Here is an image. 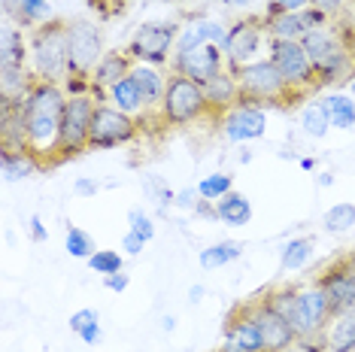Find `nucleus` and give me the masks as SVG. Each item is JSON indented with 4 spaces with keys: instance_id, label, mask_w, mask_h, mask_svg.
<instances>
[{
    "instance_id": "nucleus-1",
    "label": "nucleus",
    "mask_w": 355,
    "mask_h": 352,
    "mask_svg": "<svg viewBox=\"0 0 355 352\" xmlns=\"http://www.w3.org/2000/svg\"><path fill=\"white\" fill-rule=\"evenodd\" d=\"M67 88L61 82H40L34 91L21 100V116H25L28 149L43 161L46 170L58 167V146H61V122L64 107H67Z\"/></svg>"
},
{
    "instance_id": "nucleus-2",
    "label": "nucleus",
    "mask_w": 355,
    "mask_h": 352,
    "mask_svg": "<svg viewBox=\"0 0 355 352\" xmlns=\"http://www.w3.org/2000/svg\"><path fill=\"white\" fill-rule=\"evenodd\" d=\"M301 43L316 70L319 91L346 82L355 70V28L346 19H331L328 25L310 30Z\"/></svg>"
},
{
    "instance_id": "nucleus-3",
    "label": "nucleus",
    "mask_w": 355,
    "mask_h": 352,
    "mask_svg": "<svg viewBox=\"0 0 355 352\" xmlns=\"http://www.w3.org/2000/svg\"><path fill=\"white\" fill-rule=\"evenodd\" d=\"M234 76H237V85H240V100L258 103L264 109H282V113L304 107V100L286 85V79L279 76V70L273 67L268 55L237 67Z\"/></svg>"
},
{
    "instance_id": "nucleus-4",
    "label": "nucleus",
    "mask_w": 355,
    "mask_h": 352,
    "mask_svg": "<svg viewBox=\"0 0 355 352\" xmlns=\"http://www.w3.org/2000/svg\"><path fill=\"white\" fill-rule=\"evenodd\" d=\"M31 67L43 82H61L70 76V52H67V21L49 19L46 25L28 30Z\"/></svg>"
},
{
    "instance_id": "nucleus-5",
    "label": "nucleus",
    "mask_w": 355,
    "mask_h": 352,
    "mask_svg": "<svg viewBox=\"0 0 355 352\" xmlns=\"http://www.w3.org/2000/svg\"><path fill=\"white\" fill-rule=\"evenodd\" d=\"M158 118H161V127H189L200 122L213 125V113H209L204 85L182 73H171L167 76L164 100L158 107Z\"/></svg>"
},
{
    "instance_id": "nucleus-6",
    "label": "nucleus",
    "mask_w": 355,
    "mask_h": 352,
    "mask_svg": "<svg viewBox=\"0 0 355 352\" xmlns=\"http://www.w3.org/2000/svg\"><path fill=\"white\" fill-rule=\"evenodd\" d=\"M182 25L176 19H152L134 28L128 37L125 52L134 58V64H155V67H171L176 37H180Z\"/></svg>"
},
{
    "instance_id": "nucleus-7",
    "label": "nucleus",
    "mask_w": 355,
    "mask_h": 352,
    "mask_svg": "<svg viewBox=\"0 0 355 352\" xmlns=\"http://www.w3.org/2000/svg\"><path fill=\"white\" fill-rule=\"evenodd\" d=\"M268 58L273 67L279 70V76L286 79V85L301 98L304 103L313 100V94L319 91L316 70L310 64L304 43H288V39H268Z\"/></svg>"
},
{
    "instance_id": "nucleus-8",
    "label": "nucleus",
    "mask_w": 355,
    "mask_h": 352,
    "mask_svg": "<svg viewBox=\"0 0 355 352\" xmlns=\"http://www.w3.org/2000/svg\"><path fill=\"white\" fill-rule=\"evenodd\" d=\"M67 52H70V79H83L92 85V73L107 55L103 30L92 19L67 21Z\"/></svg>"
},
{
    "instance_id": "nucleus-9",
    "label": "nucleus",
    "mask_w": 355,
    "mask_h": 352,
    "mask_svg": "<svg viewBox=\"0 0 355 352\" xmlns=\"http://www.w3.org/2000/svg\"><path fill=\"white\" fill-rule=\"evenodd\" d=\"M98 98L94 94H70L64 107L61 122V146H58V167L88 152V134H92V118Z\"/></svg>"
},
{
    "instance_id": "nucleus-10",
    "label": "nucleus",
    "mask_w": 355,
    "mask_h": 352,
    "mask_svg": "<svg viewBox=\"0 0 355 352\" xmlns=\"http://www.w3.org/2000/svg\"><path fill=\"white\" fill-rule=\"evenodd\" d=\"M140 134H143L140 118L122 113V109H116L112 103H101L98 100V107H94V118H92V134H88V152L131 146Z\"/></svg>"
},
{
    "instance_id": "nucleus-11",
    "label": "nucleus",
    "mask_w": 355,
    "mask_h": 352,
    "mask_svg": "<svg viewBox=\"0 0 355 352\" xmlns=\"http://www.w3.org/2000/svg\"><path fill=\"white\" fill-rule=\"evenodd\" d=\"M268 43V30H264V12H246L234 19L228 25V37H225V58H228V70H237L249 61L261 58V49Z\"/></svg>"
},
{
    "instance_id": "nucleus-12",
    "label": "nucleus",
    "mask_w": 355,
    "mask_h": 352,
    "mask_svg": "<svg viewBox=\"0 0 355 352\" xmlns=\"http://www.w3.org/2000/svg\"><path fill=\"white\" fill-rule=\"evenodd\" d=\"M331 316H334L331 313V303L316 283L297 285L295 313H292V328H295L297 340H322Z\"/></svg>"
},
{
    "instance_id": "nucleus-13",
    "label": "nucleus",
    "mask_w": 355,
    "mask_h": 352,
    "mask_svg": "<svg viewBox=\"0 0 355 352\" xmlns=\"http://www.w3.org/2000/svg\"><path fill=\"white\" fill-rule=\"evenodd\" d=\"M216 127L234 146H249V143L261 140L268 134V109L258 107V103L240 100L237 107H231L225 116H219Z\"/></svg>"
},
{
    "instance_id": "nucleus-14",
    "label": "nucleus",
    "mask_w": 355,
    "mask_h": 352,
    "mask_svg": "<svg viewBox=\"0 0 355 352\" xmlns=\"http://www.w3.org/2000/svg\"><path fill=\"white\" fill-rule=\"evenodd\" d=\"M313 283L325 292V298L331 303V313L355 310V258L352 255H340L337 261L325 264Z\"/></svg>"
},
{
    "instance_id": "nucleus-15",
    "label": "nucleus",
    "mask_w": 355,
    "mask_h": 352,
    "mask_svg": "<svg viewBox=\"0 0 355 352\" xmlns=\"http://www.w3.org/2000/svg\"><path fill=\"white\" fill-rule=\"evenodd\" d=\"M216 352H264L261 331L255 325L252 307L249 301L237 303V307L225 319V331H222V346Z\"/></svg>"
},
{
    "instance_id": "nucleus-16",
    "label": "nucleus",
    "mask_w": 355,
    "mask_h": 352,
    "mask_svg": "<svg viewBox=\"0 0 355 352\" xmlns=\"http://www.w3.org/2000/svg\"><path fill=\"white\" fill-rule=\"evenodd\" d=\"M171 73H182L195 82H209L213 76H219L222 70H228V58H225L222 46H198V49L185 52V55H173L171 58Z\"/></svg>"
},
{
    "instance_id": "nucleus-17",
    "label": "nucleus",
    "mask_w": 355,
    "mask_h": 352,
    "mask_svg": "<svg viewBox=\"0 0 355 352\" xmlns=\"http://www.w3.org/2000/svg\"><path fill=\"white\" fill-rule=\"evenodd\" d=\"M328 15L306 6L301 12H264V30L268 39H288V43H301V39L322 25H328Z\"/></svg>"
},
{
    "instance_id": "nucleus-18",
    "label": "nucleus",
    "mask_w": 355,
    "mask_h": 352,
    "mask_svg": "<svg viewBox=\"0 0 355 352\" xmlns=\"http://www.w3.org/2000/svg\"><path fill=\"white\" fill-rule=\"evenodd\" d=\"M249 307H252V316H255V325L261 331V340H264V352H282L288 349L292 343H297V334L288 319H282L277 310L270 307L261 294L249 298Z\"/></svg>"
},
{
    "instance_id": "nucleus-19",
    "label": "nucleus",
    "mask_w": 355,
    "mask_h": 352,
    "mask_svg": "<svg viewBox=\"0 0 355 352\" xmlns=\"http://www.w3.org/2000/svg\"><path fill=\"white\" fill-rule=\"evenodd\" d=\"M225 37H228V25L213 15H198V19H189L176 37V49L173 55H185L198 46H225Z\"/></svg>"
},
{
    "instance_id": "nucleus-20",
    "label": "nucleus",
    "mask_w": 355,
    "mask_h": 352,
    "mask_svg": "<svg viewBox=\"0 0 355 352\" xmlns=\"http://www.w3.org/2000/svg\"><path fill=\"white\" fill-rule=\"evenodd\" d=\"M167 76H171V70L164 67H155V64H134L131 67V79L137 82V88H140L143 100H146L149 107V125L161 127V118H158V107L161 100H164V91H167Z\"/></svg>"
},
{
    "instance_id": "nucleus-21",
    "label": "nucleus",
    "mask_w": 355,
    "mask_h": 352,
    "mask_svg": "<svg viewBox=\"0 0 355 352\" xmlns=\"http://www.w3.org/2000/svg\"><path fill=\"white\" fill-rule=\"evenodd\" d=\"M131 67H134V58L125 49H107V55H103L92 73V94L103 103L112 85L122 82L125 76H131Z\"/></svg>"
},
{
    "instance_id": "nucleus-22",
    "label": "nucleus",
    "mask_w": 355,
    "mask_h": 352,
    "mask_svg": "<svg viewBox=\"0 0 355 352\" xmlns=\"http://www.w3.org/2000/svg\"><path fill=\"white\" fill-rule=\"evenodd\" d=\"M0 12L6 21H15L19 28L34 30L46 25L52 15V0H0Z\"/></svg>"
},
{
    "instance_id": "nucleus-23",
    "label": "nucleus",
    "mask_w": 355,
    "mask_h": 352,
    "mask_svg": "<svg viewBox=\"0 0 355 352\" xmlns=\"http://www.w3.org/2000/svg\"><path fill=\"white\" fill-rule=\"evenodd\" d=\"M204 94L209 103V113H213V125L219 122V116H225L231 107L240 103V85L234 70H222L219 76H213L209 82H204Z\"/></svg>"
},
{
    "instance_id": "nucleus-24",
    "label": "nucleus",
    "mask_w": 355,
    "mask_h": 352,
    "mask_svg": "<svg viewBox=\"0 0 355 352\" xmlns=\"http://www.w3.org/2000/svg\"><path fill=\"white\" fill-rule=\"evenodd\" d=\"M21 64H31L28 30L3 19V28H0V67H21Z\"/></svg>"
},
{
    "instance_id": "nucleus-25",
    "label": "nucleus",
    "mask_w": 355,
    "mask_h": 352,
    "mask_svg": "<svg viewBox=\"0 0 355 352\" xmlns=\"http://www.w3.org/2000/svg\"><path fill=\"white\" fill-rule=\"evenodd\" d=\"M40 82L34 67L21 64V67H0V103H21L34 91Z\"/></svg>"
},
{
    "instance_id": "nucleus-26",
    "label": "nucleus",
    "mask_w": 355,
    "mask_h": 352,
    "mask_svg": "<svg viewBox=\"0 0 355 352\" xmlns=\"http://www.w3.org/2000/svg\"><path fill=\"white\" fill-rule=\"evenodd\" d=\"M103 103H112L116 109H122V113L128 116H134V118H140L143 122V131H146V122H149V107H146V100H143V94H140V88H137V82L131 76H125L122 82H116L107 91V100Z\"/></svg>"
},
{
    "instance_id": "nucleus-27",
    "label": "nucleus",
    "mask_w": 355,
    "mask_h": 352,
    "mask_svg": "<svg viewBox=\"0 0 355 352\" xmlns=\"http://www.w3.org/2000/svg\"><path fill=\"white\" fill-rule=\"evenodd\" d=\"M0 170H3L6 182H25L34 179L46 167L31 149H0Z\"/></svg>"
},
{
    "instance_id": "nucleus-28",
    "label": "nucleus",
    "mask_w": 355,
    "mask_h": 352,
    "mask_svg": "<svg viewBox=\"0 0 355 352\" xmlns=\"http://www.w3.org/2000/svg\"><path fill=\"white\" fill-rule=\"evenodd\" d=\"M325 352H355V310L334 313L322 334Z\"/></svg>"
},
{
    "instance_id": "nucleus-29",
    "label": "nucleus",
    "mask_w": 355,
    "mask_h": 352,
    "mask_svg": "<svg viewBox=\"0 0 355 352\" xmlns=\"http://www.w3.org/2000/svg\"><path fill=\"white\" fill-rule=\"evenodd\" d=\"M0 149H28L21 103H0Z\"/></svg>"
},
{
    "instance_id": "nucleus-30",
    "label": "nucleus",
    "mask_w": 355,
    "mask_h": 352,
    "mask_svg": "<svg viewBox=\"0 0 355 352\" xmlns=\"http://www.w3.org/2000/svg\"><path fill=\"white\" fill-rule=\"evenodd\" d=\"M243 249L246 246L240 243V240H231V237L216 240V243H209L198 252V264H200V270L213 274V270H222V267H228V264H234L237 258H243Z\"/></svg>"
},
{
    "instance_id": "nucleus-31",
    "label": "nucleus",
    "mask_w": 355,
    "mask_h": 352,
    "mask_svg": "<svg viewBox=\"0 0 355 352\" xmlns=\"http://www.w3.org/2000/svg\"><path fill=\"white\" fill-rule=\"evenodd\" d=\"M216 222H222L225 228H246L252 222V201L234 188L231 195L216 201Z\"/></svg>"
},
{
    "instance_id": "nucleus-32",
    "label": "nucleus",
    "mask_w": 355,
    "mask_h": 352,
    "mask_svg": "<svg viewBox=\"0 0 355 352\" xmlns=\"http://www.w3.org/2000/svg\"><path fill=\"white\" fill-rule=\"evenodd\" d=\"M313 249H316V240L313 237H288L286 243L279 246V270L282 274H297L306 264L313 261Z\"/></svg>"
},
{
    "instance_id": "nucleus-33",
    "label": "nucleus",
    "mask_w": 355,
    "mask_h": 352,
    "mask_svg": "<svg viewBox=\"0 0 355 352\" xmlns=\"http://www.w3.org/2000/svg\"><path fill=\"white\" fill-rule=\"evenodd\" d=\"M297 127L306 140H325L331 134V118L325 113V103L322 100H306L301 109H297Z\"/></svg>"
},
{
    "instance_id": "nucleus-34",
    "label": "nucleus",
    "mask_w": 355,
    "mask_h": 352,
    "mask_svg": "<svg viewBox=\"0 0 355 352\" xmlns=\"http://www.w3.org/2000/svg\"><path fill=\"white\" fill-rule=\"evenodd\" d=\"M325 103V113L331 118V127L337 131H355V98L346 91H328L319 98Z\"/></svg>"
},
{
    "instance_id": "nucleus-35",
    "label": "nucleus",
    "mask_w": 355,
    "mask_h": 352,
    "mask_svg": "<svg viewBox=\"0 0 355 352\" xmlns=\"http://www.w3.org/2000/svg\"><path fill=\"white\" fill-rule=\"evenodd\" d=\"M67 328L70 334H76L85 346H98L103 340V325H101V313L94 307H79L70 313L67 319Z\"/></svg>"
},
{
    "instance_id": "nucleus-36",
    "label": "nucleus",
    "mask_w": 355,
    "mask_h": 352,
    "mask_svg": "<svg viewBox=\"0 0 355 352\" xmlns=\"http://www.w3.org/2000/svg\"><path fill=\"white\" fill-rule=\"evenodd\" d=\"M140 188H143V197L158 206V213H167L173 206V201H176V188L167 186V179L164 176H158V173H143L140 176Z\"/></svg>"
},
{
    "instance_id": "nucleus-37",
    "label": "nucleus",
    "mask_w": 355,
    "mask_h": 352,
    "mask_svg": "<svg viewBox=\"0 0 355 352\" xmlns=\"http://www.w3.org/2000/svg\"><path fill=\"white\" fill-rule=\"evenodd\" d=\"M322 228L328 234H349L355 228V204L352 201H337L322 213Z\"/></svg>"
},
{
    "instance_id": "nucleus-38",
    "label": "nucleus",
    "mask_w": 355,
    "mask_h": 352,
    "mask_svg": "<svg viewBox=\"0 0 355 352\" xmlns=\"http://www.w3.org/2000/svg\"><path fill=\"white\" fill-rule=\"evenodd\" d=\"M198 195H200V201H209V204H216V201H222L225 195H231L234 191V176L231 173H225V170H213V173H204L198 179Z\"/></svg>"
},
{
    "instance_id": "nucleus-39",
    "label": "nucleus",
    "mask_w": 355,
    "mask_h": 352,
    "mask_svg": "<svg viewBox=\"0 0 355 352\" xmlns=\"http://www.w3.org/2000/svg\"><path fill=\"white\" fill-rule=\"evenodd\" d=\"M64 249H67L70 258L88 261L94 252L101 249V246L94 243V237L88 234L85 228H79V225H67V231H64Z\"/></svg>"
},
{
    "instance_id": "nucleus-40",
    "label": "nucleus",
    "mask_w": 355,
    "mask_h": 352,
    "mask_svg": "<svg viewBox=\"0 0 355 352\" xmlns=\"http://www.w3.org/2000/svg\"><path fill=\"white\" fill-rule=\"evenodd\" d=\"M125 258H128V255L122 249H98L85 264L92 267V274L110 276V274H119V270H125Z\"/></svg>"
},
{
    "instance_id": "nucleus-41",
    "label": "nucleus",
    "mask_w": 355,
    "mask_h": 352,
    "mask_svg": "<svg viewBox=\"0 0 355 352\" xmlns=\"http://www.w3.org/2000/svg\"><path fill=\"white\" fill-rule=\"evenodd\" d=\"M125 222H128V231H134L137 237H143L146 243H152L155 240V215H152L149 210H143V206H131L125 215Z\"/></svg>"
},
{
    "instance_id": "nucleus-42",
    "label": "nucleus",
    "mask_w": 355,
    "mask_h": 352,
    "mask_svg": "<svg viewBox=\"0 0 355 352\" xmlns=\"http://www.w3.org/2000/svg\"><path fill=\"white\" fill-rule=\"evenodd\" d=\"M88 10L98 15L101 21H112V19H122V15L131 10V0H85Z\"/></svg>"
},
{
    "instance_id": "nucleus-43",
    "label": "nucleus",
    "mask_w": 355,
    "mask_h": 352,
    "mask_svg": "<svg viewBox=\"0 0 355 352\" xmlns=\"http://www.w3.org/2000/svg\"><path fill=\"white\" fill-rule=\"evenodd\" d=\"M101 182L94 179V176H76L73 179V195L79 197V201H92V197L101 195Z\"/></svg>"
},
{
    "instance_id": "nucleus-44",
    "label": "nucleus",
    "mask_w": 355,
    "mask_h": 352,
    "mask_svg": "<svg viewBox=\"0 0 355 352\" xmlns=\"http://www.w3.org/2000/svg\"><path fill=\"white\" fill-rule=\"evenodd\" d=\"M198 204H200V195H198V188H195V186H182V188H176V201H173L176 210L195 213V206H198Z\"/></svg>"
},
{
    "instance_id": "nucleus-45",
    "label": "nucleus",
    "mask_w": 355,
    "mask_h": 352,
    "mask_svg": "<svg viewBox=\"0 0 355 352\" xmlns=\"http://www.w3.org/2000/svg\"><path fill=\"white\" fill-rule=\"evenodd\" d=\"M349 3L352 0H310L313 10H319L322 15H328V19H343V10Z\"/></svg>"
},
{
    "instance_id": "nucleus-46",
    "label": "nucleus",
    "mask_w": 355,
    "mask_h": 352,
    "mask_svg": "<svg viewBox=\"0 0 355 352\" xmlns=\"http://www.w3.org/2000/svg\"><path fill=\"white\" fill-rule=\"evenodd\" d=\"M310 0H264V12H301Z\"/></svg>"
},
{
    "instance_id": "nucleus-47",
    "label": "nucleus",
    "mask_w": 355,
    "mask_h": 352,
    "mask_svg": "<svg viewBox=\"0 0 355 352\" xmlns=\"http://www.w3.org/2000/svg\"><path fill=\"white\" fill-rule=\"evenodd\" d=\"M146 246H149V243H146L143 237H137L134 231H125V234H122V243H119V249H122L128 258H137V255H143V249H146Z\"/></svg>"
},
{
    "instance_id": "nucleus-48",
    "label": "nucleus",
    "mask_w": 355,
    "mask_h": 352,
    "mask_svg": "<svg viewBox=\"0 0 355 352\" xmlns=\"http://www.w3.org/2000/svg\"><path fill=\"white\" fill-rule=\"evenodd\" d=\"M28 237L34 240V243H46V240H49V231H46L43 219H40V213H31L28 215Z\"/></svg>"
},
{
    "instance_id": "nucleus-49",
    "label": "nucleus",
    "mask_w": 355,
    "mask_h": 352,
    "mask_svg": "<svg viewBox=\"0 0 355 352\" xmlns=\"http://www.w3.org/2000/svg\"><path fill=\"white\" fill-rule=\"evenodd\" d=\"M101 279H103V285L116 294H122L128 285H131V274H128V270H119V274H110V276H101Z\"/></svg>"
},
{
    "instance_id": "nucleus-50",
    "label": "nucleus",
    "mask_w": 355,
    "mask_h": 352,
    "mask_svg": "<svg viewBox=\"0 0 355 352\" xmlns=\"http://www.w3.org/2000/svg\"><path fill=\"white\" fill-rule=\"evenodd\" d=\"M282 352H325V346H322V340H297Z\"/></svg>"
},
{
    "instance_id": "nucleus-51",
    "label": "nucleus",
    "mask_w": 355,
    "mask_h": 352,
    "mask_svg": "<svg viewBox=\"0 0 355 352\" xmlns=\"http://www.w3.org/2000/svg\"><path fill=\"white\" fill-rule=\"evenodd\" d=\"M204 298H207V285L204 283H191L189 285V303H191V307H198Z\"/></svg>"
},
{
    "instance_id": "nucleus-52",
    "label": "nucleus",
    "mask_w": 355,
    "mask_h": 352,
    "mask_svg": "<svg viewBox=\"0 0 355 352\" xmlns=\"http://www.w3.org/2000/svg\"><path fill=\"white\" fill-rule=\"evenodd\" d=\"M225 10H246V6H252L255 0H219Z\"/></svg>"
},
{
    "instance_id": "nucleus-53",
    "label": "nucleus",
    "mask_w": 355,
    "mask_h": 352,
    "mask_svg": "<svg viewBox=\"0 0 355 352\" xmlns=\"http://www.w3.org/2000/svg\"><path fill=\"white\" fill-rule=\"evenodd\" d=\"M161 331H164V334H173V331H176V316H173V313L161 316Z\"/></svg>"
},
{
    "instance_id": "nucleus-54",
    "label": "nucleus",
    "mask_w": 355,
    "mask_h": 352,
    "mask_svg": "<svg viewBox=\"0 0 355 352\" xmlns=\"http://www.w3.org/2000/svg\"><path fill=\"white\" fill-rule=\"evenodd\" d=\"M297 167H301V170H316L319 161H316V158H310V155H301V158H297Z\"/></svg>"
},
{
    "instance_id": "nucleus-55",
    "label": "nucleus",
    "mask_w": 355,
    "mask_h": 352,
    "mask_svg": "<svg viewBox=\"0 0 355 352\" xmlns=\"http://www.w3.org/2000/svg\"><path fill=\"white\" fill-rule=\"evenodd\" d=\"M316 182H319V188H328V186H331V182H334V173H331V170H322Z\"/></svg>"
},
{
    "instance_id": "nucleus-56",
    "label": "nucleus",
    "mask_w": 355,
    "mask_h": 352,
    "mask_svg": "<svg viewBox=\"0 0 355 352\" xmlns=\"http://www.w3.org/2000/svg\"><path fill=\"white\" fill-rule=\"evenodd\" d=\"M346 94H352V98H355V70H352V73H349V79H346Z\"/></svg>"
},
{
    "instance_id": "nucleus-57",
    "label": "nucleus",
    "mask_w": 355,
    "mask_h": 352,
    "mask_svg": "<svg viewBox=\"0 0 355 352\" xmlns=\"http://www.w3.org/2000/svg\"><path fill=\"white\" fill-rule=\"evenodd\" d=\"M240 152H243V155H240V164H249V161H252V152H249L246 146H240Z\"/></svg>"
},
{
    "instance_id": "nucleus-58",
    "label": "nucleus",
    "mask_w": 355,
    "mask_h": 352,
    "mask_svg": "<svg viewBox=\"0 0 355 352\" xmlns=\"http://www.w3.org/2000/svg\"><path fill=\"white\" fill-rule=\"evenodd\" d=\"M164 3H182V0H164Z\"/></svg>"
},
{
    "instance_id": "nucleus-59",
    "label": "nucleus",
    "mask_w": 355,
    "mask_h": 352,
    "mask_svg": "<svg viewBox=\"0 0 355 352\" xmlns=\"http://www.w3.org/2000/svg\"><path fill=\"white\" fill-rule=\"evenodd\" d=\"M352 3H355V0H352Z\"/></svg>"
}]
</instances>
